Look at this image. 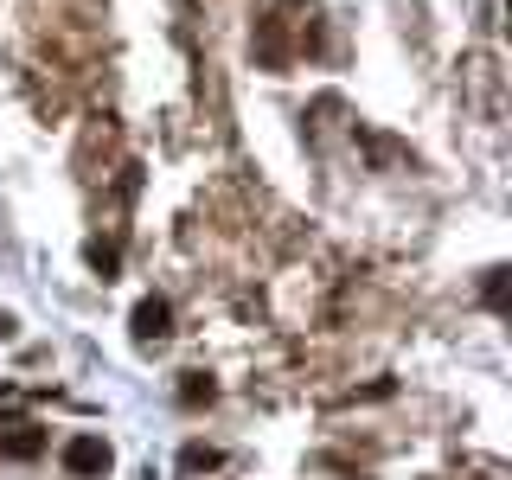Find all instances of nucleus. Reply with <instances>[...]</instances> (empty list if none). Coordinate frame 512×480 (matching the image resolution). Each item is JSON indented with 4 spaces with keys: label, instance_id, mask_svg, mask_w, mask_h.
I'll list each match as a JSON object with an SVG mask.
<instances>
[{
    "label": "nucleus",
    "instance_id": "2",
    "mask_svg": "<svg viewBox=\"0 0 512 480\" xmlns=\"http://www.w3.org/2000/svg\"><path fill=\"white\" fill-rule=\"evenodd\" d=\"M58 461H64V474H77V480H103L109 468H116V448H109L103 436H71L58 448Z\"/></svg>",
    "mask_w": 512,
    "mask_h": 480
},
{
    "label": "nucleus",
    "instance_id": "5",
    "mask_svg": "<svg viewBox=\"0 0 512 480\" xmlns=\"http://www.w3.org/2000/svg\"><path fill=\"white\" fill-rule=\"evenodd\" d=\"M84 263H90L103 282H116V276H122V250L109 244V237H90V244H84Z\"/></svg>",
    "mask_w": 512,
    "mask_h": 480
},
{
    "label": "nucleus",
    "instance_id": "6",
    "mask_svg": "<svg viewBox=\"0 0 512 480\" xmlns=\"http://www.w3.org/2000/svg\"><path fill=\"white\" fill-rule=\"evenodd\" d=\"M218 461H224V455H218L212 442H186V448H180V474H186V480H192V474H212Z\"/></svg>",
    "mask_w": 512,
    "mask_h": 480
},
{
    "label": "nucleus",
    "instance_id": "4",
    "mask_svg": "<svg viewBox=\"0 0 512 480\" xmlns=\"http://www.w3.org/2000/svg\"><path fill=\"white\" fill-rule=\"evenodd\" d=\"M45 429L39 423H13V429H0V461H39L45 455Z\"/></svg>",
    "mask_w": 512,
    "mask_h": 480
},
{
    "label": "nucleus",
    "instance_id": "3",
    "mask_svg": "<svg viewBox=\"0 0 512 480\" xmlns=\"http://www.w3.org/2000/svg\"><path fill=\"white\" fill-rule=\"evenodd\" d=\"M128 333H135V346H160L173 333V308L160 295H141L135 314H128Z\"/></svg>",
    "mask_w": 512,
    "mask_h": 480
},
{
    "label": "nucleus",
    "instance_id": "7",
    "mask_svg": "<svg viewBox=\"0 0 512 480\" xmlns=\"http://www.w3.org/2000/svg\"><path fill=\"white\" fill-rule=\"evenodd\" d=\"M212 397H218V384H212V378H205V372H186V378H180V404H186V410H199V404H212Z\"/></svg>",
    "mask_w": 512,
    "mask_h": 480
},
{
    "label": "nucleus",
    "instance_id": "9",
    "mask_svg": "<svg viewBox=\"0 0 512 480\" xmlns=\"http://www.w3.org/2000/svg\"><path fill=\"white\" fill-rule=\"evenodd\" d=\"M13 333H20V327H13V314H0V340H13Z\"/></svg>",
    "mask_w": 512,
    "mask_h": 480
},
{
    "label": "nucleus",
    "instance_id": "8",
    "mask_svg": "<svg viewBox=\"0 0 512 480\" xmlns=\"http://www.w3.org/2000/svg\"><path fill=\"white\" fill-rule=\"evenodd\" d=\"M480 295H487V308L500 314V308H506V269H487V282H480Z\"/></svg>",
    "mask_w": 512,
    "mask_h": 480
},
{
    "label": "nucleus",
    "instance_id": "1",
    "mask_svg": "<svg viewBox=\"0 0 512 480\" xmlns=\"http://www.w3.org/2000/svg\"><path fill=\"white\" fill-rule=\"evenodd\" d=\"M250 52H256V64H263V71H276V77L295 64V45H288V7H276V13H263V20H256Z\"/></svg>",
    "mask_w": 512,
    "mask_h": 480
}]
</instances>
